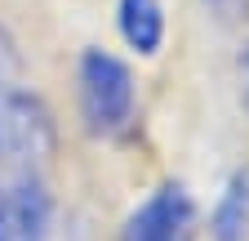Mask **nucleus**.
I'll return each instance as SVG.
<instances>
[{"instance_id":"1","label":"nucleus","mask_w":249,"mask_h":241,"mask_svg":"<svg viewBox=\"0 0 249 241\" xmlns=\"http://www.w3.org/2000/svg\"><path fill=\"white\" fill-rule=\"evenodd\" d=\"M58 157V120L36 89L14 85L0 99V188L49 179Z\"/></svg>"},{"instance_id":"2","label":"nucleus","mask_w":249,"mask_h":241,"mask_svg":"<svg viewBox=\"0 0 249 241\" xmlns=\"http://www.w3.org/2000/svg\"><path fill=\"white\" fill-rule=\"evenodd\" d=\"M76 85H80V116L89 134H124L134 125L138 112V85L124 58L107 54V49H85L76 63Z\"/></svg>"},{"instance_id":"3","label":"nucleus","mask_w":249,"mask_h":241,"mask_svg":"<svg viewBox=\"0 0 249 241\" xmlns=\"http://www.w3.org/2000/svg\"><path fill=\"white\" fill-rule=\"evenodd\" d=\"M200 210L182 183H160L124 223V241H196Z\"/></svg>"},{"instance_id":"4","label":"nucleus","mask_w":249,"mask_h":241,"mask_svg":"<svg viewBox=\"0 0 249 241\" xmlns=\"http://www.w3.org/2000/svg\"><path fill=\"white\" fill-rule=\"evenodd\" d=\"M53 237V197L45 179L0 188V241H49Z\"/></svg>"},{"instance_id":"5","label":"nucleus","mask_w":249,"mask_h":241,"mask_svg":"<svg viewBox=\"0 0 249 241\" xmlns=\"http://www.w3.org/2000/svg\"><path fill=\"white\" fill-rule=\"evenodd\" d=\"M116 27L138 58H156L165 45V9L160 0H116Z\"/></svg>"},{"instance_id":"6","label":"nucleus","mask_w":249,"mask_h":241,"mask_svg":"<svg viewBox=\"0 0 249 241\" xmlns=\"http://www.w3.org/2000/svg\"><path fill=\"white\" fill-rule=\"evenodd\" d=\"M209 237L213 241H249V179L231 174L209 210Z\"/></svg>"},{"instance_id":"7","label":"nucleus","mask_w":249,"mask_h":241,"mask_svg":"<svg viewBox=\"0 0 249 241\" xmlns=\"http://www.w3.org/2000/svg\"><path fill=\"white\" fill-rule=\"evenodd\" d=\"M18 72H22V54H18V40L0 27V99L18 85Z\"/></svg>"}]
</instances>
